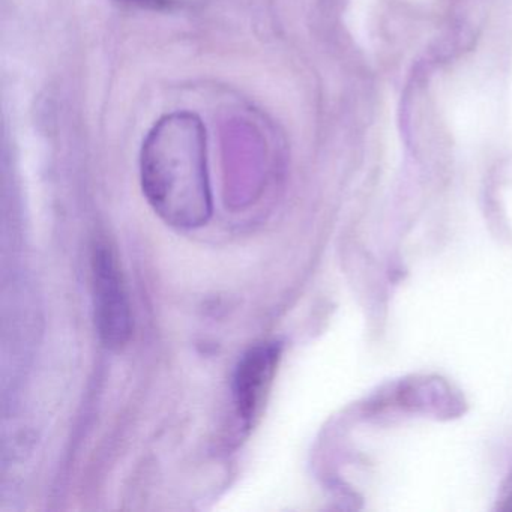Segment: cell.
I'll list each match as a JSON object with an SVG mask.
<instances>
[{
	"label": "cell",
	"instance_id": "1",
	"mask_svg": "<svg viewBox=\"0 0 512 512\" xmlns=\"http://www.w3.org/2000/svg\"><path fill=\"white\" fill-rule=\"evenodd\" d=\"M142 187L155 214L172 227L197 229L212 215L206 130L199 116H164L143 142Z\"/></svg>",
	"mask_w": 512,
	"mask_h": 512
},
{
	"label": "cell",
	"instance_id": "2",
	"mask_svg": "<svg viewBox=\"0 0 512 512\" xmlns=\"http://www.w3.org/2000/svg\"><path fill=\"white\" fill-rule=\"evenodd\" d=\"M95 323L104 346L118 350L128 343L133 331L130 302L115 254L98 245L92 257Z\"/></svg>",
	"mask_w": 512,
	"mask_h": 512
},
{
	"label": "cell",
	"instance_id": "3",
	"mask_svg": "<svg viewBox=\"0 0 512 512\" xmlns=\"http://www.w3.org/2000/svg\"><path fill=\"white\" fill-rule=\"evenodd\" d=\"M281 358L278 343H263L245 353L236 368L233 395L236 412L251 427L265 406Z\"/></svg>",
	"mask_w": 512,
	"mask_h": 512
},
{
	"label": "cell",
	"instance_id": "4",
	"mask_svg": "<svg viewBox=\"0 0 512 512\" xmlns=\"http://www.w3.org/2000/svg\"><path fill=\"white\" fill-rule=\"evenodd\" d=\"M497 511L512 512V473L506 479L497 497Z\"/></svg>",
	"mask_w": 512,
	"mask_h": 512
},
{
	"label": "cell",
	"instance_id": "5",
	"mask_svg": "<svg viewBox=\"0 0 512 512\" xmlns=\"http://www.w3.org/2000/svg\"><path fill=\"white\" fill-rule=\"evenodd\" d=\"M134 2H142V4H151L154 5V7H158V5H160L161 2H164V0H134Z\"/></svg>",
	"mask_w": 512,
	"mask_h": 512
}]
</instances>
